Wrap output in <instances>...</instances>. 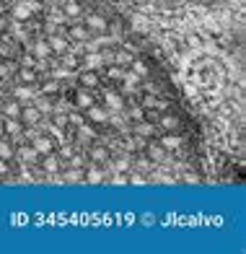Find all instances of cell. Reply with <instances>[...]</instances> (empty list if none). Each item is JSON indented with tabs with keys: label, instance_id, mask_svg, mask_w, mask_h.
I'll return each mask as SVG.
<instances>
[]
</instances>
